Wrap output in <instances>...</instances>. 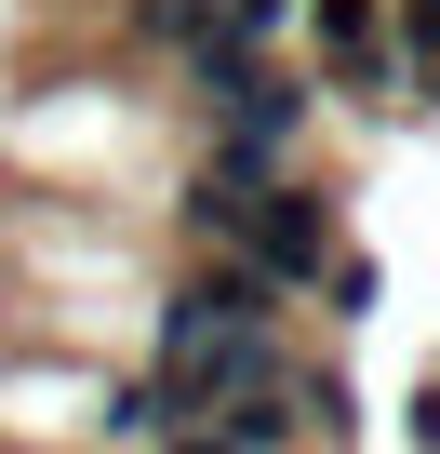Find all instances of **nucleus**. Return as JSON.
Here are the masks:
<instances>
[{
  "instance_id": "1",
  "label": "nucleus",
  "mask_w": 440,
  "mask_h": 454,
  "mask_svg": "<svg viewBox=\"0 0 440 454\" xmlns=\"http://www.w3.org/2000/svg\"><path fill=\"white\" fill-rule=\"evenodd\" d=\"M187 107H200V134H213L228 174H281L294 134H307V94H294L267 54H200V67H187Z\"/></svg>"
},
{
  "instance_id": "2",
  "label": "nucleus",
  "mask_w": 440,
  "mask_h": 454,
  "mask_svg": "<svg viewBox=\"0 0 440 454\" xmlns=\"http://www.w3.org/2000/svg\"><path fill=\"white\" fill-rule=\"evenodd\" d=\"M241 268H254L267 294L320 281V268H334V214H320L307 187H267V200H254V241H241Z\"/></svg>"
},
{
  "instance_id": "3",
  "label": "nucleus",
  "mask_w": 440,
  "mask_h": 454,
  "mask_svg": "<svg viewBox=\"0 0 440 454\" xmlns=\"http://www.w3.org/2000/svg\"><path fill=\"white\" fill-rule=\"evenodd\" d=\"M267 187H281V174H228V160H200L174 214H187V241H213V254H241V241H254V200H267Z\"/></svg>"
},
{
  "instance_id": "4",
  "label": "nucleus",
  "mask_w": 440,
  "mask_h": 454,
  "mask_svg": "<svg viewBox=\"0 0 440 454\" xmlns=\"http://www.w3.org/2000/svg\"><path fill=\"white\" fill-rule=\"evenodd\" d=\"M134 27L174 41L187 67H200V54H241V41H228V0H134Z\"/></svg>"
},
{
  "instance_id": "5",
  "label": "nucleus",
  "mask_w": 440,
  "mask_h": 454,
  "mask_svg": "<svg viewBox=\"0 0 440 454\" xmlns=\"http://www.w3.org/2000/svg\"><path fill=\"white\" fill-rule=\"evenodd\" d=\"M281 27H294V0H228V41H241V54H267Z\"/></svg>"
},
{
  "instance_id": "6",
  "label": "nucleus",
  "mask_w": 440,
  "mask_h": 454,
  "mask_svg": "<svg viewBox=\"0 0 440 454\" xmlns=\"http://www.w3.org/2000/svg\"><path fill=\"white\" fill-rule=\"evenodd\" d=\"M413 441H427V454H440V387H413Z\"/></svg>"
},
{
  "instance_id": "7",
  "label": "nucleus",
  "mask_w": 440,
  "mask_h": 454,
  "mask_svg": "<svg viewBox=\"0 0 440 454\" xmlns=\"http://www.w3.org/2000/svg\"><path fill=\"white\" fill-rule=\"evenodd\" d=\"M160 454H228V441H213V427H174V441H160Z\"/></svg>"
}]
</instances>
